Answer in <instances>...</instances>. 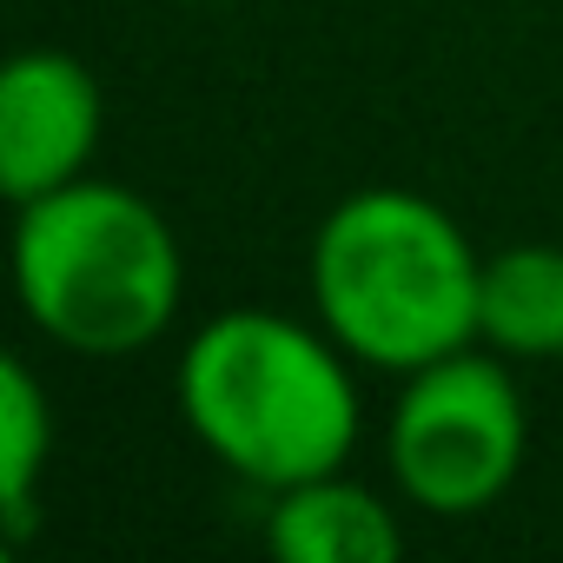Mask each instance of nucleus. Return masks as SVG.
Returning <instances> with one entry per match:
<instances>
[{"mask_svg": "<svg viewBox=\"0 0 563 563\" xmlns=\"http://www.w3.org/2000/svg\"><path fill=\"white\" fill-rule=\"evenodd\" d=\"M54 457V418L47 398L34 385V372L21 358L0 365V523H8V543L34 537V510H41V471Z\"/></svg>", "mask_w": 563, "mask_h": 563, "instance_id": "obj_8", "label": "nucleus"}, {"mask_svg": "<svg viewBox=\"0 0 563 563\" xmlns=\"http://www.w3.org/2000/svg\"><path fill=\"white\" fill-rule=\"evenodd\" d=\"M179 411L192 438L258 490L345 471L358 444L345 345L278 312H219L199 325L179 358Z\"/></svg>", "mask_w": 563, "mask_h": 563, "instance_id": "obj_1", "label": "nucleus"}, {"mask_svg": "<svg viewBox=\"0 0 563 563\" xmlns=\"http://www.w3.org/2000/svg\"><path fill=\"white\" fill-rule=\"evenodd\" d=\"M477 339L504 358H563V245H504L484 258Z\"/></svg>", "mask_w": 563, "mask_h": 563, "instance_id": "obj_7", "label": "nucleus"}, {"mask_svg": "<svg viewBox=\"0 0 563 563\" xmlns=\"http://www.w3.org/2000/svg\"><path fill=\"white\" fill-rule=\"evenodd\" d=\"M484 258L444 206L405 186L352 192L312 239L319 325L378 372H418L477 339Z\"/></svg>", "mask_w": 563, "mask_h": 563, "instance_id": "obj_2", "label": "nucleus"}, {"mask_svg": "<svg viewBox=\"0 0 563 563\" xmlns=\"http://www.w3.org/2000/svg\"><path fill=\"white\" fill-rule=\"evenodd\" d=\"M14 278L27 319L54 345L80 358H126L173 325L186 258L146 192L80 173L21 206Z\"/></svg>", "mask_w": 563, "mask_h": 563, "instance_id": "obj_3", "label": "nucleus"}, {"mask_svg": "<svg viewBox=\"0 0 563 563\" xmlns=\"http://www.w3.org/2000/svg\"><path fill=\"white\" fill-rule=\"evenodd\" d=\"M100 80L74 54H21L0 74V192L14 206L67 186L87 173L100 146Z\"/></svg>", "mask_w": 563, "mask_h": 563, "instance_id": "obj_5", "label": "nucleus"}, {"mask_svg": "<svg viewBox=\"0 0 563 563\" xmlns=\"http://www.w3.org/2000/svg\"><path fill=\"white\" fill-rule=\"evenodd\" d=\"M265 543L286 563H398L405 530L378 490L352 484L345 471H325L292 490H272Z\"/></svg>", "mask_w": 563, "mask_h": 563, "instance_id": "obj_6", "label": "nucleus"}, {"mask_svg": "<svg viewBox=\"0 0 563 563\" xmlns=\"http://www.w3.org/2000/svg\"><path fill=\"white\" fill-rule=\"evenodd\" d=\"M523 444H530V418L510 372L471 345L418 365L391 411L398 490L431 517L490 510L517 484Z\"/></svg>", "mask_w": 563, "mask_h": 563, "instance_id": "obj_4", "label": "nucleus"}]
</instances>
